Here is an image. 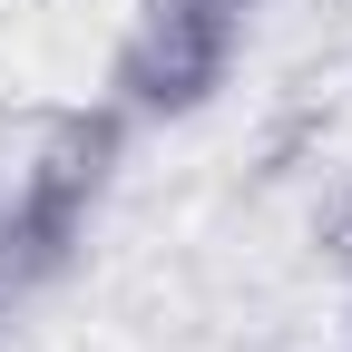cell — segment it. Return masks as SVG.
I'll list each match as a JSON object with an SVG mask.
<instances>
[{
  "label": "cell",
  "mask_w": 352,
  "mask_h": 352,
  "mask_svg": "<svg viewBox=\"0 0 352 352\" xmlns=\"http://www.w3.org/2000/svg\"><path fill=\"white\" fill-rule=\"evenodd\" d=\"M245 0H157L138 39L118 50V108L127 118H186L215 98V78L235 59Z\"/></svg>",
  "instance_id": "2"
},
{
  "label": "cell",
  "mask_w": 352,
  "mask_h": 352,
  "mask_svg": "<svg viewBox=\"0 0 352 352\" xmlns=\"http://www.w3.org/2000/svg\"><path fill=\"white\" fill-rule=\"evenodd\" d=\"M118 138H127V108H118V98H108V108H78V118L50 127L39 166L20 176L10 215H0V264H10V274H50V264L78 245L88 206H98L108 166H118Z\"/></svg>",
  "instance_id": "1"
}]
</instances>
